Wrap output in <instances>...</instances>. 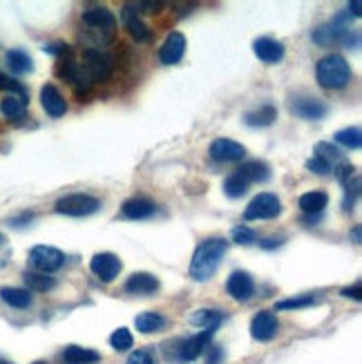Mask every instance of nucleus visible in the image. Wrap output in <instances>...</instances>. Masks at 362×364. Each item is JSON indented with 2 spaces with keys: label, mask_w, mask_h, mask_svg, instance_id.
Wrapping results in <instances>:
<instances>
[{
  "label": "nucleus",
  "mask_w": 362,
  "mask_h": 364,
  "mask_svg": "<svg viewBox=\"0 0 362 364\" xmlns=\"http://www.w3.org/2000/svg\"><path fill=\"white\" fill-rule=\"evenodd\" d=\"M226 252H228V242L222 240V237L203 240L195 250L191 266H188V275L195 282H208L217 273V268L222 264Z\"/></svg>",
  "instance_id": "f257e3e1"
},
{
  "label": "nucleus",
  "mask_w": 362,
  "mask_h": 364,
  "mask_svg": "<svg viewBox=\"0 0 362 364\" xmlns=\"http://www.w3.org/2000/svg\"><path fill=\"white\" fill-rule=\"evenodd\" d=\"M81 23L92 45H110L117 36V18L107 7L85 9Z\"/></svg>",
  "instance_id": "f03ea898"
},
{
  "label": "nucleus",
  "mask_w": 362,
  "mask_h": 364,
  "mask_svg": "<svg viewBox=\"0 0 362 364\" xmlns=\"http://www.w3.org/2000/svg\"><path fill=\"white\" fill-rule=\"evenodd\" d=\"M316 76H318V83L324 90H342V87H347L351 81V65L344 56L329 54L318 63Z\"/></svg>",
  "instance_id": "7ed1b4c3"
},
{
  "label": "nucleus",
  "mask_w": 362,
  "mask_h": 364,
  "mask_svg": "<svg viewBox=\"0 0 362 364\" xmlns=\"http://www.w3.org/2000/svg\"><path fill=\"white\" fill-rule=\"evenodd\" d=\"M101 208V201L92 195H83V193H74L68 197H60L54 205V210L58 215L65 217H90Z\"/></svg>",
  "instance_id": "20e7f679"
},
{
  "label": "nucleus",
  "mask_w": 362,
  "mask_h": 364,
  "mask_svg": "<svg viewBox=\"0 0 362 364\" xmlns=\"http://www.w3.org/2000/svg\"><path fill=\"white\" fill-rule=\"evenodd\" d=\"M63 264H65V255L54 246H34L29 250V266L36 273L52 275L58 268H63Z\"/></svg>",
  "instance_id": "39448f33"
},
{
  "label": "nucleus",
  "mask_w": 362,
  "mask_h": 364,
  "mask_svg": "<svg viewBox=\"0 0 362 364\" xmlns=\"http://www.w3.org/2000/svg\"><path fill=\"white\" fill-rule=\"evenodd\" d=\"M217 328H203L199 336H193L191 340H179L175 342V353H170L168 358H177L181 362H193L197 360L203 351L208 349V344L215 336Z\"/></svg>",
  "instance_id": "423d86ee"
},
{
  "label": "nucleus",
  "mask_w": 362,
  "mask_h": 364,
  "mask_svg": "<svg viewBox=\"0 0 362 364\" xmlns=\"http://www.w3.org/2000/svg\"><path fill=\"white\" fill-rule=\"evenodd\" d=\"M282 213V201L280 197L271 195V193H262L257 197L250 199V203L244 210V219L246 221H255V219H275Z\"/></svg>",
  "instance_id": "0eeeda50"
},
{
  "label": "nucleus",
  "mask_w": 362,
  "mask_h": 364,
  "mask_svg": "<svg viewBox=\"0 0 362 364\" xmlns=\"http://www.w3.org/2000/svg\"><path fill=\"white\" fill-rule=\"evenodd\" d=\"M81 65L87 72L92 83L107 81L110 74H112V58H110L107 54H103L101 50H85Z\"/></svg>",
  "instance_id": "6e6552de"
},
{
  "label": "nucleus",
  "mask_w": 362,
  "mask_h": 364,
  "mask_svg": "<svg viewBox=\"0 0 362 364\" xmlns=\"http://www.w3.org/2000/svg\"><path fill=\"white\" fill-rule=\"evenodd\" d=\"M211 159L219 164H235V161H244L246 159V148L233 139H217L211 144Z\"/></svg>",
  "instance_id": "1a4fd4ad"
},
{
  "label": "nucleus",
  "mask_w": 362,
  "mask_h": 364,
  "mask_svg": "<svg viewBox=\"0 0 362 364\" xmlns=\"http://www.w3.org/2000/svg\"><path fill=\"white\" fill-rule=\"evenodd\" d=\"M121 259L112 252H97V255L92 257L90 262V271L97 275L103 284H110L115 282V277L121 273Z\"/></svg>",
  "instance_id": "9d476101"
},
{
  "label": "nucleus",
  "mask_w": 362,
  "mask_h": 364,
  "mask_svg": "<svg viewBox=\"0 0 362 364\" xmlns=\"http://www.w3.org/2000/svg\"><path fill=\"white\" fill-rule=\"evenodd\" d=\"M56 74L63 76L65 81L76 90V92H87L94 83L90 81V76L87 72L83 70L81 63H76V60H65V63H60V65L56 68Z\"/></svg>",
  "instance_id": "9b49d317"
},
{
  "label": "nucleus",
  "mask_w": 362,
  "mask_h": 364,
  "mask_svg": "<svg viewBox=\"0 0 362 364\" xmlns=\"http://www.w3.org/2000/svg\"><path fill=\"white\" fill-rule=\"evenodd\" d=\"M226 291H228V295L235 299V302H248V299L253 297V293H255V282L248 273L235 271L226 282Z\"/></svg>",
  "instance_id": "f8f14e48"
},
{
  "label": "nucleus",
  "mask_w": 362,
  "mask_h": 364,
  "mask_svg": "<svg viewBox=\"0 0 362 364\" xmlns=\"http://www.w3.org/2000/svg\"><path fill=\"white\" fill-rule=\"evenodd\" d=\"M277 318H275V313L271 311H262L257 313L253 322H250V336H253V340L257 342H269L277 336Z\"/></svg>",
  "instance_id": "ddd939ff"
},
{
  "label": "nucleus",
  "mask_w": 362,
  "mask_h": 364,
  "mask_svg": "<svg viewBox=\"0 0 362 364\" xmlns=\"http://www.w3.org/2000/svg\"><path fill=\"white\" fill-rule=\"evenodd\" d=\"M291 112L297 114L300 119H309V121H318L324 119L329 112V105L320 99H309V97H297L291 101Z\"/></svg>",
  "instance_id": "4468645a"
},
{
  "label": "nucleus",
  "mask_w": 362,
  "mask_h": 364,
  "mask_svg": "<svg viewBox=\"0 0 362 364\" xmlns=\"http://www.w3.org/2000/svg\"><path fill=\"white\" fill-rule=\"evenodd\" d=\"M183 52H186L183 34H179V31H172V34H168V38L161 45L159 60L164 63V65H177V63L183 58Z\"/></svg>",
  "instance_id": "2eb2a0df"
},
{
  "label": "nucleus",
  "mask_w": 362,
  "mask_h": 364,
  "mask_svg": "<svg viewBox=\"0 0 362 364\" xmlns=\"http://www.w3.org/2000/svg\"><path fill=\"white\" fill-rule=\"evenodd\" d=\"M125 293L128 295H139V297H148L152 293H156L159 289V279L150 273H132L125 282Z\"/></svg>",
  "instance_id": "dca6fc26"
},
{
  "label": "nucleus",
  "mask_w": 362,
  "mask_h": 364,
  "mask_svg": "<svg viewBox=\"0 0 362 364\" xmlns=\"http://www.w3.org/2000/svg\"><path fill=\"white\" fill-rule=\"evenodd\" d=\"M41 105L52 119H60L68 112V103H65V99H63V94L58 92L56 85H45L41 90Z\"/></svg>",
  "instance_id": "f3484780"
},
{
  "label": "nucleus",
  "mask_w": 362,
  "mask_h": 364,
  "mask_svg": "<svg viewBox=\"0 0 362 364\" xmlns=\"http://www.w3.org/2000/svg\"><path fill=\"white\" fill-rule=\"evenodd\" d=\"M253 52L262 63H269V65H275L282 58H284V45L273 41V38H257L253 43Z\"/></svg>",
  "instance_id": "a211bd4d"
},
{
  "label": "nucleus",
  "mask_w": 362,
  "mask_h": 364,
  "mask_svg": "<svg viewBox=\"0 0 362 364\" xmlns=\"http://www.w3.org/2000/svg\"><path fill=\"white\" fill-rule=\"evenodd\" d=\"M156 213V205L154 201L146 199V197H134V199H128L123 205H121V215L125 219H148Z\"/></svg>",
  "instance_id": "6ab92c4d"
},
{
  "label": "nucleus",
  "mask_w": 362,
  "mask_h": 364,
  "mask_svg": "<svg viewBox=\"0 0 362 364\" xmlns=\"http://www.w3.org/2000/svg\"><path fill=\"white\" fill-rule=\"evenodd\" d=\"M121 21H123L125 29L130 31V36H132L134 41H148V38H150L148 27L144 25V21L139 18V14H137V9H134L132 5H125V7L121 9Z\"/></svg>",
  "instance_id": "aec40b11"
},
{
  "label": "nucleus",
  "mask_w": 362,
  "mask_h": 364,
  "mask_svg": "<svg viewBox=\"0 0 362 364\" xmlns=\"http://www.w3.org/2000/svg\"><path fill=\"white\" fill-rule=\"evenodd\" d=\"M0 299L11 306V309H29L34 297H31V291L27 289H18V287H3L0 289Z\"/></svg>",
  "instance_id": "412c9836"
},
{
  "label": "nucleus",
  "mask_w": 362,
  "mask_h": 364,
  "mask_svg": "<svg viewBox=\"0 0 362 364\" xmlns=\"http://www.w3.org/2000/svg\"><path fill=\"white\" fill-rule=\"evenodd\" d=\"M329 203V195L326 193H320V190H313V193H304L300 199H297V205H300V210L304 215H322V210L326 208Z\"/></svg>",
  "instance_id": "4be33fe9"
},
{
  "label": "nucleus",
  "mask_w": 362,
  "mask_h": 364,
  "mask_svg": "<svg viewBox=\"0 0 362 364\" xmlns=\"http://www.w3.org/2000/svg\"><path fill=\"white\" fill-rule=\"evenodd\" d=\"M25 109H27V99L16 97V94H7V97L0 101V112L9 121H21L25 117Z\"/></svg>",
  "instance_id": "5701e85b"
},
{
  "label": "nucleus",
  "mask_w": 362,
  "mask_h": 364,
  "mask_svg": "<svg viewBox=\"0 0 362 364\" xmlns=\"http://www.w3.org/2000/svg\"><path fill=\"white\" fill-rule=\"evenodd\" d=\"M134 326L141 333H156L166 326V318L161 313H154V311H146V313H139L134 318Z\"/></svg>",
  "instance_id": "b1692460"
},
{
  "label": "nucleus",
  "mask_w": 362,
  "mask_h": 364,
  "mask_svg": "<svg viewBox=\"0 0 362 364\" xmlns=\"http://www.w3.org/2000/svg\"><path fill=\"white\" fill-rule=\"evenodd\" d=\"M63 360L68 364H97L101 362V353H97L94 349H83V346H68L63 351Z\"/></svg>",
  "instance_id": "393cba45"
},
{
  "label": "nucleus",
  "mask_w": 362,
  "mask_h": 364,
  "mask_svg": "<svg viewBox=\"0 0 362 364\" xmlns=\"http://www.w3.org/2000/svg\"><path fill=\"white\" fill-rule=\"evenodd\" d=\"M238 175L242 179H246L248 183H253V181H266V179H269L271 170L264 161H248V164H242L238 168Z\"/></svg>",
  "instance_id": "a878e982"
},
{
  "label": "nucleus",
  "mask_w": 362,
  "mask_h": 364,
  "mask_svg": "<svg viewBox=\"0 0 362 364\" xmlns=\"http://www.w3.org/2000/svg\"><path fill=\"white\" fill-rule=\"evenodd\" d=\"M222 322H224V313L215 309H201L191 315V324L201 328H217Z\"/></svg>",
  "instance_id": "bb28decb"
},
{
  "label": "nucleus",
  "mask_w": 362,
  "mask_h": 364,
  "mask_svg": "<svg viewBox=\"0 0 362 364\" xmlns=\"http://www.w3.org/2000/svg\"><path fill=\"white\" fill-rule=\"evenodd\" d=\"M7 68L14 74H29L31 70H34V60H31V56L23 50H9L7 52Z\"/></svg>",
  "instance_id": "cd10ccee"
},
{
  "label": "nucleus",
  "mask_w": 362,
  "mask_h": 364,
  "mask_svg": "<svg viewBox=\"0 0 362 364\" xmlns=\"http://www.w3.org/2000/svg\"><path fill=\"white\" fill-rule=\"evenodd\" d=\"M275 117H277V109L273 105H264L260 109H255V112H248L244 117L246 125H250V128H266V125L275 123Z\"/></svg>",
  "instance_id": "c85d7f7f"
},
{
  "label": "nucleus",
  "mask_w": 362,
  "mask_h": 364,
  "mask_svg": "<svg viewBox=\"0 0 362 364\" xmlns=\"http://www.w3.org/2000/svg\"><path fill=\"white\" fill-rule=\"evenodd\" d=\"M316 154L313 156H318V159H322L329 168H338L340 164H344V156L342 152H338V148H334V144H324V141H320V144L316 146V150H313Z\"/></svg>",
  "instance_id": "c756f323"
},
{
  "label": "nucleus",
  "mask_w": 362,
  "mask_h": 364,
  "mask_svg": "<svg viewBox=\"0 0 362 364\" xmlns=\"http://www.w3.org/2000/svg\"><path fill=\"white\" fill-rule=\"evenodd\" d=\"M25 284H27V291H38V293H47V291H52L56 287V279L50 277V275H43V273H25L23 275Z\"/></svg>",
  "instance_id": "7c9ffc66"
},
{
  "label": "nucleus",
  "mask_w": 362,
  "mask_h": 364,
  "mask_svg": "<svg viewBox=\"0 0 362 364\" xmlns=\"http://www.w3.org/2000/svg\"><path fill=\"white\" fill-rule=\"evenodd\" d=\"M248 181L246 179H242L238 172L235 175H230L226 181H224V193H226V197H230V199H240V197H244L246 193H248Z\"/></svg>",
  "instance_id": "2f4dec72"
},
{
  "label": "nucleus",
  "mask_w": 362,
  "mask_h": 364,
  "mask_svg": "<svg viewBox=\"0 0 362 364\" xmlns=\"http://www.w3.org/2000/svg\"><path fill=\"white\" fill-rule=\"evenodd\" d=\"M334 139H336V144L349 148V150H360V146H362V132H360V128L340 130V132H336Z\"/></svg>",
  "instance_id": "473e14b6"
},
{
  "label": "nucleus",
  "mask_w": 362,
  "mask_h": 364,
  "mask_svg": "<svg viewBox=\"0 0 362 364\" xmlns=\"http://www.w3.org/2000/svg\"><path fill=\"white\" fill-rule=\"evenodd\" d=\"M342 186H344L342 210H344V213H349V210H353V203H356V199H358V195H360V177L353 175L349 181H344Z\"/></svg>",
  "instance_id": "72a5a7b5"
},
{
  "label": "nucleus",
  "mask_w": 362,
  "mask_h": 364,
  "mask_svg": "<svg viewBox=\"0 0 362 364\" xmlns=\"http://www.w3.org/2000/svg\"><path fill=\"white\" fill-rule=\"evenodd\" d=\"M316 304V295H297V297H289L282 299V302L275 304L277 311H289V309H307Z\"/></svg>",
  "instance_id": "f704fd0d"
},
{
  "label": "nucleus",
  "mask_w": 362,
  "mask_h": 364,
  "mask_svg": "<svg viewBox=\"0 0 362 364\" xmlns=\"http://www.w3.org/2000/svg\"><path fill=\"white\" fill-rule=\"evenodd\" d=\"M132 333L125 326H121V328H117L112 336H110V344H112V349L115 351H128V349H132Z\"/></svg>",
  "instance_id": "c9c22d12"
},
{
  "label": "nucleus",
  "mask_w": 362,
  "mask_h": 364,
  "mask_svg": "<svg viewBox=\"0 0 362 364\" xmlns=\"http://www.w3.org/2000/svg\"><path fill=\"white\" fill-rule=\"evenodd\" d=\"M230 237H233V242H235V244H242V246H250V244H255V242H257L255 230H253V228H248V226H238V228H233Z\"/></svg>",
  "instance_id": "e433bc0d"
},
{
  "label": "nucleus",
  "mask_w": 362,
  "mask_h": 364,
  "mask_svg": "<svg viewBox=\"0 0 362 364\" xmlns=\"http://www.w3.org/2000/svg\"><path fill=\"white\" fill-rule=\"evenodd\" d=\"M307 168H309L311 172H316V175H320V177H326V175H331V172H334L322 159H318V156H313V159H309V161H307Z\"/></svg>",
  "instance_id": "4c0bfd02"
},
{
  "label": "nucleus",
  "mask_w": 362,
  "mask_h": 364,
  "mask_svg": "<svg viewBox=\"0 0 362 364\" xmlns=\"http://www.w3.org/2000/svg\"><path fill=\"white\" fill-rule=\"evenodd\" d=\"M125 364H154V358H152L150 351L139 349V351L130 353V358H128V362H125Z\"/></svg>",
  "instance_id": "58836bf2"
},
{
  "label": "nucleus",
  "mask_w": 362,
  "mask_h": 364,
  "mask_svg": "<svg viewBox=\"0 0 362 364\" xmlns=\"http://www.w3.org/2000/svg\"><path fill=\"white\" fill-rule=\"evenodd\" d=\"M43 50L47 54H52V56H65L70 52V47L65 43H52V45H45Z\"/></svg>",
  "instance_id": "ea45409f"
},
{
  "label": "nucleus",
  "mask_w": 362,
  "mask_h": 364,
  "mask_svg": "<svg viewBox=\"0 0 362 364\" xmlns=\"http://www.w3.org/2000/svg\"><path fill=\"white\" fill-rule=\"evenodd\" d=\"M224 360V351L219 346H208V355H206V364H219Z\"/></svg>",
  "instance_id": "a19ab883"
},
{
  "label": "nucleus",
  "mask_w": 362,
  "mask_h": 364,
  "mask_svg": "<svg viewBox=\"0 0 362 364\" xmlns=\"http://www.w3.org/2000/svg\"><path fill=\"white\" fill-rule=\"evenodd\" d=\"M342 295H344V297H353L356 302H358V299H360V282H356L353 287L342 289Z\"/></svg>",
  "instance_id": "79ce46f5"
},
{
  "label": "nucleus",
  "mask_w": 362,
  "mask_h": 364,
  "mask_svg": "<svg viewBox=\"0 0 362 364\" xmlns=\"http://www.w3.org/2000/svg\"><path fill=\"white\" fill-rule=\"evenodd\" d=\"M282 244H284V240H277V237H271V240H264V242H260V246H262L264 250H273V248H280Z\"/></svg>",
  "instance_id": "37998d69"
},
{
  "label": "nucleus",
  "mask_w": 362,
  "mask_h": 364,
  "mask_svg": "<svg viewBox=\"0 0 362 364\" xmlns=\"http://www.w3.org/2000/svg\"><path fill=\"white\" fill-rule=\"evenodd\" d=\"M31 219H34V215H31V213H25V215H23V217H18V219H11L9 224H11V226H23L25 221H31Z\"/></svg>",
  "instance_id": "c03bdc74"
},
{
  "label": "nucleus",
  "mask_w": 362,
  "mask_h": 364,
  "mask_svg": "<svg viewBox=\"0 0 362 364\" xmlns=\"http://www.w3.org/2000/svg\"><path fill=\"white\" fill-rule=\"evenodd\" d=\"M360 230H362V228H360V224H356V226H353V230H351V240H353V244H360V242H362Z\"/></svg>",
  "instance_id": "a18cd8bd"
},
{
  "label": "nucleus",
  "mask_w": 362,
  "mask_h": 364,
  "mask_svg": "<svg viewBox=\"0 0 362 364\" xmlns=\"http://www.w3.org/2000/svg\"><path fill=\"white\" fill-rule=\"evenodd\" d=\"M360 7H362L360 0H353V3H349V14L353 11V16H360V14H362V11H360Z\"/></svg>",
  "instance_id": "49530a36"
},
{
  "label": "nucleus",
  "mask_w": 362,
  "mask_h": 364,
  "mask_svg": "<svg viewBox=\"0 0 362 364\" xmlns=\"http://www.w3.org/2000/svg\"><path fill=\"white\" fill-rule=\"evenodd\" d=\"M5 244H7V237H5L3 232H0V248H3Z\"/></svg>",
  "instance_id": "de8ad7c7"
},
{
  "label": "nucleus",
  "mask_w": 362,
  "mask_h": 364,
  "mask_svg": "<svg viewBox=\"0 0 362 364\" xmlns=\"http://www.w3.org/2000/svg\"><path fill=\"white\" fill-rule=\"evenodd\" d=\"M0 364H11V362H5V360H0Z\"/></svg>",
  "instance_id": "09e8293b"
},
{
  "label": "nucleus",
  "mask_w": 362,
  "mask_h": 364,
  "mask_svg": "<svg viewBox=\"0 0 362 364\" xmlns=\"http://www.w3.org/2000/svg\"><path fill=\"white\" fill-rule=\"evenodd\" d=\"M34 364H45V362H34Z\"/></svg>",
  "instance_id": "8fccbe9b"
}]
</instances>
